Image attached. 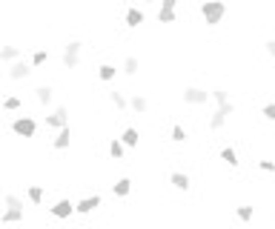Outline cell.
<instances>
[{
  "label": "cell",
  "mask_w": 275,
  "mask_h": 229,
  "mask_svg": "<svg viewBox=\"0 0 275 229\" xmlns=\"http://www.w3.org/2000/svg\"><path fill=\"white\" fill-rule=\"evenodd\" d=\"M201 17L207 20V26H218L226 17V3L224 0H203L201 3Z\"/></svg>",
  "instance_id": "obj_1"
},
{
  "label": "cell",
  "mask_w": 275,
  "mask_h": 229,
  "mask_svg": "<svg viewBox=\"0 0 275 229\" xmlns=\"http://www.w3.org/2000/svg\"><path fill=\"white\" fill-rule=\"evenodd\" d=\"M261 114H264L267 121H275V103H267V106L261 109Z\"/></svg>",
  "instance_id": "obj_32"
},
{
  "label": "cell",
  "mask_w": 275,
  "mask_h": 229,
  "mask_svg": "<svg viewBox=\"0 0 275 229\" xmlns=\"http://www.w3.org/2000/svg\"><path fill=\"white\" fill-rule=\"evenodd\" d=\"M80 52H83V43H80V40H69L63 46V57H60V63H63L66 72H75L80 66Z\"/></svg>",
  "instance_id": "obj_2"
},
{
  "label": "cell",
  "mask_w": 275,
  "mask_h": 229,
  "mask_svg": "<svg viewBox=\"0 0 275 229\" xmlns=\"http://www.w3.org/2000/svg\"><path fill=\"white\" fill-rule=\"evenodd\" d=\"M258 169L261 172H275V164L272 161H258Z\"/></svg>",
  "instance_id": "obj_33"
},
{
  "label": "cell",
  "mask_w": 275,
  "mask_h": 229,
  "mask_svg": "<svg viewBox=\"0 0 275 229\" xmlns=\"http://www.w3.org/2000/svg\"><path fill=\"white\" fill-rule=\"evenodd\" d=\"M146 3H161V0H146Z\"/></svg>",
  "instance_id": "obj_36"
},
{
  "label": "cell",
  "mask_w": 275,
  "mask_h": 229,
  "mask_svg": "<svg viewBox=\"0 0 275 229\" xmlns=\"http://www.w3.org/2000/svg\"><path fill=\"white\" fill-rule=\"evenodd\" d=\"M123 155H126L123 141L121 138H112V141H109V157H112V161H123Z\"/></svg>",
  "instance_id": "obj_18"
},
{
  "label": "cell",
  "mask_w": 275,
  "mask_h": 229,
  "mask_svg": "<svg viewBox=\"0 0 275 229\" xmlns=\"http://www.w3.org/2000/svg\"><path fill=\"white\" fill-rule=\"evenodd\" d=\"M123 20H126V26H129V29H138L141 23L146 20V14L141 12L138 6H129V9H126V14H123Z\"/></svg>",
  "instance_id": "obj_12"
},
{
  "label": "cell",
  "mask_w": 275,
  "mask_h": 229,
  "mask_svg": "<svg viewBox=\"0 0 275 229\" xmlns=\"http://www.w3.org/2000/svg\"><path fill=\"white\" fill-rule=\"evenodd\" d=\"M0 103H3V98H0Z\"/></svg>",
  "instance_id": "obj_38"
},
{
  "label": "cell",
  "mask_w": 275,
  "mask_h": 229,
  "mask_svg": "<svg viewBox=\"0 0 275 229\" xmlns=\"http://www.w3.org/2000/svg\"><path fill=\"white\" fill-rule=\"evenodd\" d=\"M43 195H46V189L40 184H29V186H26V200H29V203H35V207H40V203H43Z\"/></svg>",
  "instance_id": "obj_14"
},
{
  "label": "cell",
  "mask_w": 275,
  "mask_h": 229,
  "mask_svg": "<svg viewBox=\"0 0 275 229\" xmlns=\"http://www.w3.org/2000/svg\"><path fill=\"white\" fill-rule=\"evenodd\" d=\"M29 63L35 66V69H40L43 63H49V49H37L35 55H32V60H29Z\"/></svg>",
  "instance_id": "obj_26"
},
{
  "label": "cell",
  "mask_w": 275,
  "mask_h": 229,
  "mask_svg": "<svg viewBox=\"0 0 275 229\" xmlns=\"http://www.w3.org/2000/svg\"><path fill=\"white\" fill-rule=\"evenodd\" d=\"M169 184H172L175 189H181V192H187L189 186H192V180H189V175H187V172H172V175H169Z\"/></svg>",
  "instance_id": "obj_15"
},
{
  "label": "cell",
  "mask_w": 275,
  "mask_h": 229,
  "mask_svg": "<svg viewBox=\"0 0 275 229\" xmlns=\"http://www.w3.org/2000/svg\"><path fill=\"white\" fill-rule=\"evenodd\" d=\"M26 215H23V209H3V215H0V223H17V221H23Z\"/></svg>",
  "instance_id": "obj_21"
},
{
  "label": "cell",
  "mask_w": 275,
  "mask_h": 229,
  "mask_svg": "<svg viewBox=\"0 0 275 229\" xmlns=\"http://www.w3.org/2000/svg\"><path fill=\"white\" fill-rule=\"evenodd\" d=\"M121 141H123V146H126V149H132V146H138V141H141V132H138L135 126H126L121 132Z\"/></svg>",
  "instance_id": "obj_16"
},
{
  "label": "cell",
  "mask_w": 275,
  "mask_h": 229,
  "mask_svg": "<svg viewBox=\"0 0 275 229\" xmlns=\"http://www.w3.org/2000/svg\"><path fill=\"white\" fill-rule=\"evenodd\" d=\"M207 100H210V92L201 89V86H187L184 89V103H189V106H207Z\"/></svg>",
  "instance_id": "obj_6"
},
{
  "label": "cell",
  "mask_w": 275,
  "mask_h": 229,
  "mask_svg": "<svg viewBox=\"0 0 275 229\" xmlns=\"http://www.w3.org/2000/svg\"><path fill=\"white\" fill-rule=\"evenodd\" d=\"M101 203H103L101 195H86V198H80L78 203H75V212H78V215H92Z\"/></svg>",
  "instance_id": "obj_8"
},
{
  "label": "cell",
  "mask_w": 275,
  "mask_h": 229,
  "mask_svg": "<svg viewBox=\"0 0 275 229\" xmlns=\"http://www.w3.org/2000/svg\"><path fill=\"white\" fill-rule=\"evenodd\" d=\"M221 161L230 166H238V152L232 149V146H224V149H221Z\"/></svg>",
  "instance_id": "obj_27"
},
{
  "label": "cell",
  "mask_w": 275,
  "mask_h": 229,
  "mask_svg": "<svg viewBox=\"0 0 275 229\" xmlns=\"http://www.w3.org/2000/svg\"><path fill=\"white\" fill-rule=\"evenodd\" d=\"M235 215H238V221H253V215H255V209L253 207H238V209H235Z\"/></svg>",
  "instance_id": "obj_30"
},
{
  "label": "cell",
  "mask_w": 275,
  "mask_h": 229,
  "mask_svg": "<svg viewBox=\"0 0 275 229\" xmlns=\"http://www.w3.org/2000/svg\"><path fill=\"white\" fill-rule=\"evenodd\" d=\"M69 146H72V126H63V129H58V135H55V141H52V149L66 152Z\"/></svg>",
  "instance_id": "obj_9"
},
{
  "label": "cell",
  "mask_w": 275,
  "mask_h": 229,
  "mask_svg": "<svg viewBox=\"0 0 275 229\" xmlns=\"http://www.w3.org/2000/svg\"><path fill=\"white\" fill-rule=\"evenodd\" d=\"M49 215L52 218H58V221H66V218H72L75 215V203L69 198H60V200H55L49 207Z\"/></svg>",
  "instance_id": "obj_7"
},
{
  "label": "cell",
  "mask_w": 275,
  "mask_h": 229,
  "mask_svg": "<svg viewBox=\"0 0 275 229\" xmlns=\"http://www.w3.org/2000/svg\"><path fill=\"white\" fill-rule=\"evenodd\" d=\"M17 57H23V49L15 43H3L0 46V63H15Z\"/></svg>",
  "instance_id": "obj_10"
},
{
  "label": "cell",
  "mask_w": 275,
  "mask_h": 229,
  "mask_svg": "<svg viewBox=\"0 0 275 229\" xmlns=\"http://www.w3.org/2000/svg\"><path fill=\"white\" fill-rule=\"evenodd\" d=\"M0 109H3V112H20V109H23V98H17V95H9V98H3Z\"/></svg>",
  "instance_id": "obj_19"
},
{
  "label": "cell",
  "mask_w": 275,
  "mask_h": 229,
  "mask_svg": "<svg viewBox=\"0 0 275 229\" xmlns=\"http://www.w3.org/2000/svg\"><path fill=\"white\" fill-rule=\"evenodd\" d=\"M264 46H267V55H269V57H275V37H272V40H267Z\"/></svg>",
  "instance_id": "obj_34"
},
{
  "label": "cell",
  "mask_w": 275,
  "mask_h": 229,
  "mask_svg": "<svg viewBox=\"0 0 275 229\" xmlns=\"http://www.w3.org/2000/svg\"><path fill=\"white\" fill-rule=\"evenodd\" d=\"M32 69H35L32 63H26L23 57H17L15 63H9L6 78H9V80H15V83H17V80H26V78H29V75H32Z\"/></svg>",
  "instance_id": "obj_4"
},
{
  "label": "cell",
  "mask_w": 275,
  "mask_h": 229,
  "mask_svg": "<svg viewBox=\"0 0 275 229\" xmlns=\"http://www.w3.org/2000/svg\"><path fill=\"white\" fill-rule=\"evenodd\" d=\"M115 75H118L115 63H101V66H98V80H101V83H112Z\"/></svg>",
  "instance_id": "obj_17"
},
{
  "label": "cell",
  "mask_w": 275,
  "mask_h": 229,
  "mask_svg": "<svg viewBox=\"0 0 275 229\" xmlns=\"http://www.w3.org/2000/svg\"><path fill=\"white\" fill-rule=\"evenodd\" d=\"M3 207H9V209H23V198H20V195H15V192H6V195H3Z\"/></svg>",
  "instance_id": "obj_25"
},
{
  "label": "cell",
  "mask_w": 275,
  "mask_h": 229,
  "mask_svg": "<svg viewBox=\"0 0 275 229\" xmlns=\"http://www.w3.org/2000/svg\"><path fill=\"white\" fill-rule=\"evenodd\" d=\"M161 6H167V9H175V6H178V0H161Z\"/></svg>",
  "instance_id": "obj_35"
},
{
  "label": "cell",
  "mask_w": 275,
  "mask_h": 229,
  "mask_svg": "<svg viewBox=\"0 0 275 229\" xmlns=\"http://www.w3.org/2000/svg\"><path fill=\"white\" fill-rule=\"evenodd\" d=\"M138 69H141V60H138L135 55L123 57V75H129V78H135V75H138Z\"/></svg>",
  "instance_id": "obj_22"
},
{
  "label": "cell",
  "mask_w": 275,
  "mask_h": 229,
  "mask_svg": "<svg viewBox=\"0 0 275 229\" xmlns=\"http://www.w3.org/2000/svg\"><path fill=\"white\" fill-rule=\"evenodd\" d=\"M109 103L115 109H121V112H126L129 109V100L123 98V92H109Z\"/></svg>",
  "instance_id": "obj_23"
},
{
  "label": "cell",
  "mask_w": 275,
  "mask_h": 229,
  "mask_svg": "<svg viewBox=\"0 0 275 229\" xmlns=\"http://www.w3.org/2000/svg\"><path fill=\"white\" fill-rule=\"evenodd\" d=\"M224 126H226V114L221 112V109H215L212 118H210V129H212V132H218V129H224Z\"/></svg>",
  "instance_id": "obj_24"
},
{
  "label": "cell",
  "mask_w": 275,
  "mask_h": 229,
  "mask_svg": "<svg viewBox=\"0 0 275 229\" xmlns=\"http://www.w3.org/2000/svg\"><path fill=\"white\" fill-rule=\"evenodd\" d=\"M35 100H37V106H52V100H55V89L52 86H37L35 89Z\"/></svg>",
  "instance_id": "obj_11"
},
{
  "label": "cell",
  "mask_w": 275,
  "mask_h": 229,
  "mask_svg": "<svg viewBox=\"0 0 275 229\" xmlns=\"http://www.w3.org/2000/svg\"><path fill=\"white\" fill-rule=\"evenodd\" d=\"M0 138H3V132H0Z\"/></svg>",
  "instance_id": "obj_37"
},
{
  "label": "cell",
  "mask_w": 275,
  "mask_h": 229,
  "mask_svg": "<svg viewBox=\"0 0 275 229\" xmlns=\"http://www.w3.org/2000/svg\"><path fill=\"white\" fill-rule=\"evenodd\" d=\"M43 123L49 129H55V132H58V129H63V126H69V106H58L55 112H49L43 118Z\"/></svg>",
  "instance_id": "obj_5"
},
{
  "label": "cell",
  "mask_w": 275,
  "mask_h": 229,
  "mask_svg": "<svg viewBox=\"0 0 275 229\" xmlns=\"http://www.w3.org/2000/svg\"><path fill=\"white\" fill-rule=\"evenodd\" d=\"M129 109H132V112H138V114H146V112H149V100H146L144 95H132Z\"/></svg>",
  "instance_id": "obj_20"
},
{
  "label": "cell",
  "mask_w": 275,
  "mask_h": 229,
  "mask_svg": "<svg viewBox=\"0 0 275 229\" xmlns=\"http://www.w3.org/2000/svg\"><path fill=\"white\" fill-rule=\"evenodd\" d=\"M112 195H115V198H129L132 195V178H118L115 184H112Z\"/></svg>",
  "instance_id": "obj_13"
},
{
  "label": "cell",
  "mask_w": 275,
  "mask_h": 229,
  "mask_svg": "<svg viewBox=\"0 0 275 229\" xmlns=\"http://www.w3.org/2000/svg\"><path fill=\"white\" fill-rule=\"evenodd\" d=\"M169 135H172V141H175V143H184V141H187V138H189V135H187V129H184L181 123H175V126H172V132H169Z\"/></svg>",
  "instance_id": "obj_29"
},
{
  "label": "cell",
  "mask_w": 275,
  "mask_h": 229,
  "mask_svg": "<svg viewBox=\"0 0 275 229\" xmlns=\"http://www.w3.org/2000/svg\"><path fill=\"white\" fill-rule=\"evenodd\" d=\"M210 98L215 100L218 106H221V103H226V100H230V98H226V92H224V89H212V92H210Z\"/></svg>",
  "instance_id": "obj_31"
},
{
  "label": "cell",
  "mask_w": 275,
  "mask_h": 229,
  "mask_svg": "<svg viewBox=\"0 0 275 229\" xmlns=\"http://www.w3.org/2000/svg\"><path fill=\"white\" fill-rule=\"evenodd\" d=\"M155 17H158V23H175V17H178V14H175V9H167V6H161Z\"/></svg>",
  "instance_id": "obj_28"
},
{
  "label": "cell",
  "mask_w": 275,
  "mask_h": 229,
  "mask_svg": "<svg viewBox=\"0 0 275 229\" xmlns=\"http://www.w3.org/2000/svg\"><path fill=\"white\" fill-rule=\"evenodd\" d=\"M12 132H15L17 138H35L37 135V121L35 118H29V114H20V118H15L12 121Z\"/></svg>",
  "instance_id": "obj_3"
}]
</instances>
